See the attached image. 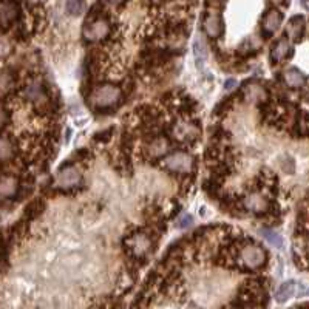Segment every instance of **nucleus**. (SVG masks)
<instances>
[{"label":"nucleus","mask_w":309,"mask_h":309,"mask_svg":"<svg viewBox=\"0 0 309 309\" xmlns=\"http://www.w3.org/2000/svg\"><path fill=\"white\" fill-rule=\"evenodd\" d=\"M122 92L113 84H102L90 95V104L95 110H108L121 102Z\"/></svg>","instance_id":"1"},{"label":"nucleus","mask_w":309,"mask_h":309,"mask_svg":"<svg viewBox=\"0 0 309 309\" xmlns=\"http://www.w3.org/2000/svg\"><path fill=\"white\" fill-rule=\"evenodd\" d=\"M162 164L167 170H170L173 173L186 175V173H190L193 170L195 159L187 152H175V153H170L167 158H164Z\"/></svg>","instance_id":"2"},{"label":"nucleus","mask_w":309,"mask_h":309,"mask_svg":"<svg viewBox=\"0 0 309 309\" xmlns=\"http://www.w3.org/2000/svg\"><path fill=\"white\" fill-rule=\"evenodd\" d=\"M266 258H267L266 250L255 244H249V246L243 247L241 253H240L241 263L250 270H255V269H260L261 266H264Z\"/></svg>","instance_id":"3"},{"label":"nucleus","mask_w":309,"mask_h":309,"mask_svg":"<svg viewBox=\"0 0 309 309\" xmlns=\"http://www.w3.org/2000/svg\"><path fill=\"white\" fill-rule=\"evenodd\" d=\"M56 183L61 189H76L82 184V175L79 173V170L71 166V164H65L58 170L56 175Z\"/></svg>","instance_id":"4"},{"label":"nucleus","mask_w":309,"mask_h":309,"mask_svg":"<svg viewBox=\"0 0 309 309\" xmlns=\"http://www.w3.org/2000/svg\"><path fill=\"white\" fill-rule=\"evenodd\" d=\"M110 34V22L104 17L90 19L84 27V38L90 42L102 41Z\"/></svg>","instance_id":"5"},{"label":"nucleus","mask_w":309,"mask_h":309,"mask_svg":"<svg viewBox=\"0 0 309 309\" xmlns=\"http://www.w3.org/2000/svg\"><path fill=\"white\" fill-rule=\"evenodd\" d=\"M309 294V290L303 286V284H300V283H297V281H286V283H283L280 287H278V290H277V294H275V298L278 300V301H287L289 298H292V297H301V295H307Z\"/></svg>","instance_id":"6"},{"label":"nucleus","mask_w":309,"mask_h":309,"mask_svg":"<svg viewBox=\"0 0 309 309\" xmlns=\"http://www.w3.org/2000/svg\"><path fill=\"white\" fill-rule=\"evenodd\" d=\"M19 14H21V7L17 2H14V0H4L2 8H0V17H2L4 30L11 27L17 21Z\"/></svg>","instance_id":"7"},{"label":"nucleus","mask_w":309,"mask_h":309,"mask_svg":"<svg viewBox=\"0 0 309 309\" xmlns=\"http://www.w3.org/2000/svg\"><path fill=\"white\" fill-rule=\"evenodd\" d=\"M281 13L278 10H269L263 21H261V31L264 38H270L272 34H275L278 31V28L281 27Z\"/></svg>","instance_id":"8"},{"label":"nucleus","mask_w":309,"mask_h":309,"mask_svg":"<svg viewBox=\"0 0 309 309\" xmlns=\"http://www.w3.org/2000/svg\"><path fill=\"white\" fill-rule=\"evenodd\" d=\"M203 30H204L207 38L218 39L224 31L223 17L220 14H207L203 21Z\"/></svg>","instance_id":"9"},{"label":"nucleus","mask_w":309,"mask_h":309,"mask_svg":"<svg viewBox=\"0 0 309 309\" xmlns=\"http://www.w3.org/2000/svg\"><path fill=\"white\" fill-rule=\"evenodd\" d=\"M304 30H306L304 17L303 16H294L286 25V36L294 42H300L304 36Z\"/></svg>","instance_id":"10"},{"label":"nucleus","mask_w":309,"mask_h":309,"mask_svg":"<svg viewBox=\"0 0 309 309\" xmlns=\"http://www.w3.org/2000/svg\"><path fill=\"white\" fill-rule=\"evenodd\" d=\"M290 54H292V48H290L289 42L286 39H280L274 45V48L270 50V62L272 64H280L284 59H287Z\"/></svg>","instance_id":"11"},{"label":"nucleus","mask_w":309,"mask_h":309,"mask_svg":"<svg viewBox=\"0 0 309 309\" xmlns=\"http://www.w3.org/2000/svg\"><path fill=\"white\" fill-rule=\"evenodd\" d=\"M283 79H284V84L289 87V88H301L306 85L307 82V78L297 68H289L284 71L283 75Z\"/></svg>","instance_id":"12"},{"label":"nucleus","mask_w":309,"mask_h":309,"mask_svg":"<svg viewBox=\"0 0 309 309\" xmlns=\"http://www.w3.org/2000/svg\"><path fill=\"white\" fill-rule=\"evenodd\" d=\"M129 246H130V249L133 250V253L136 257H142L150 249V238L147 235H142V233L135 235V237H132L129 240Z\"/></svg>","instance_id":"13"},{"label":"nucleus","mask_w":309,"mask_h":309,"mask_svg":"<svg viewBox=\"0 0 309 309\" xmlns=\"http://www.w3.org/2000/svg\"><path fill=\"white\" fill-rule=\"evenodd\" d=\"M17 181L13 176H4L2 178V198H13L17 193Z\"/></svg>","instance_id":"14"},{"label":"nucleus","mask_w":309,"mask_h":309,"mask_svg":"<svg viewBox=\"0 0 309 309\" xmlns=\"http://www.w3.org/2000/svg\"><path fill=\"white\" fill-rule=\"evenodd\" d=\"M193 51H195V61H196V67L199 70H204V65L207 62V51H206V47L203 44L201 39H196L195 44H193Z\"/></svg>","instance_id":"15"},{"label":"nucleus","mask_w":309,"mask_h":309,"mask_svg":"<svg viewBox=\"0 0 309 309\" xmlns=\"http://www.w3.org/2000/svg\"><path fill=\"white\" fill-rule=\"evenodd\" d=\"M246 207H247L249 210L255 212V213H260V212H266L267 207H269V204H267V201L263 199L261 196L252 195V196H249V198L246 199Z\"/></svg>","instance_id":"16"},{"label":"nucleus","mask_w":309,"mask_h":309,"mask_svg":"<svg viewBox=\"0 0 309 309\" xmlns=\"http://www.w3.org/2000/svg\"><path fill=\"white\" fill-rule=\"evenodd\" d=\"M87 8V4L85 0H68L67 2V11L68 14H73V16H81Z\"/></svg>","instance_id":"17"},{"label":"nucleus","mask_w":309,"mask_h":309,"mask_svg":"<svg viewBox=\"0 0 309 309\" xmlns=\"http://www.w3.org/2000/svg\"><path fill=\"white\" fill-rule=\"evenodd\" d=\"M261 235L266 238V241H269L272 246H275V247H283V238L277 233V232H274L272 229H263L261 230Z\"/></svg>","instance_id":"18"},{"label":"nucleus","mask_w":309,"mask_h":309,"mask_svg":"<svg viewBox=\"0 0 309 309\" xmlns=\"http://www.w3.org/2000/svg\"><path fill=\"white\" fill-rule=\"evenodd\" d=\"M192 223H193L192 216L186 213V215H183V216L179 218V221H178V226H179V227H189Z\"/></svg>","instance_id":"19"},{"label":"nucleus","mask_w":309,"mask_h":309,"mask_svg":"<svg viewBox=\"0 0 309 309\" xmlns=\"http://www.w3.org/2000/svg\"><path fill=\"white\" fill-rule=\"evenodd\" d=\"M233 87H237V81H235V79H229V81L226 82V85H224L226 90H232Z\"/></svg>","instance_id":"20"},{"label":"nucleus","mask_w":309,"mask_h":309,"mask_svg":"<svg viewBox=\"0 0 309 309\" xmlns=\"http://www.w3.org/2000/svg\"><path fill=\"white\" fill-rule=\"evenodd\" d=\"M107 4H110V5H119V4H122L124 0H105Z\"/></svg>","instance_id":"21"},{"label":"nucleus","mask_w":309,"mask_h":309,"mask_svg":"<svg viewBox=\"0 0 309 309\" xmlns=\"http://www.w3.org/2000/svg\"><path fill=\"white\" fill-rule=\"evenodd\" d=\"M306 99L309 101V90H307V93H306Z\"/></svg>","instance_id":"22"}]
</instances>
